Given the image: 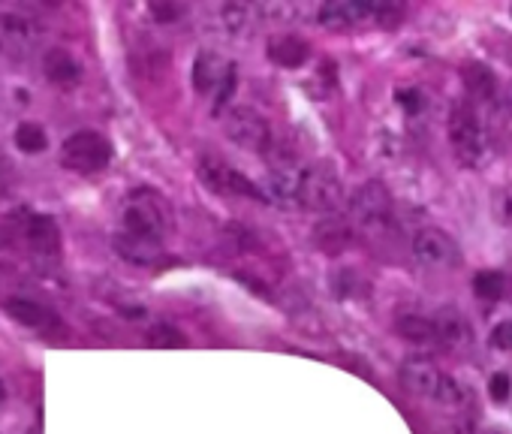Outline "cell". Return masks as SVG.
I'll use <instances>...</instances> for the list:
<instances>
[{
  "label": "cell",
  "mask_w": 512,
  "mask_h": 434,
  "mask_svg": "<svg viewBox=\"0 0 512 434\" xmlns=\"http://www.w3.org/2000/svg\"><path fill=\"white\" fill-rule=\"evenodd\" d=\"M395 103L407 112V115H422L428 109V94L422 88H398L395 91Z\"/></svg>",
  "instance_id": "28"
},
{
  "label": "cell",
  "mask_w": 512,
  "mask_h": 434,
  "mask_svg": "<svg viewBox=\"0 0 512 434\" xmlns=\"http://www.w3.org/2000/svg\"><path fill=\"white\" fill-rule=\"evenodd\" d=\"M488 395H491V401H497V404H503V401L512 395V380H509L506 371L491 374V380H488Z\"/></svg>",
  "instance_id": "30"
},
{
  "label": "cell",
  "mask_w": 512,
  "mask_h": 434,
  "mask_svg": "<svg viewBox=\"0 0 512 434\" xmlns=\"http://www.w3.org/2000/svg\"><path fill=\"white\" fill-rule=\"evenodd\" d=\"M43 76H46L49 85H55L61 91H73L76 85H82L85 67H82V61L70 49L52 46V49L43 52Z\"/></svg>",
  "instance_id": "11"
},
{
  "label": "cell",
  "mask_w": 512,
  "mask_h": 434,
  "mask_svg": "<svg viewBox=\"0 0 512 434\" xmlns=\"http://www.w3.org/2000/svg\"><path fill=\"white\" fill-rule=\"evenodd\" d=\"M112 248L124 263L139 266V269H148V266L163 260V245L160 242H145V239H133V236H124V233L112 236Z\"/></svg>",
  "instance_id": "19"
},
{
  "label": "cell",
  "mask_w": 512,
  "mask_h": 434,
  "mask_svg": "<svg viewBox=\"0 0 512 434\" xmlns=\"http://www.w3.org/2000/svg\"><path fill=\"white\" fill-rule=\"evenodd\" d=\"M223 130L229 136L232 145H238L241 151H250V154H269L275 148V133H272V124L263 112H256L253 106H235L226 121H223Z\"/></svg>",
  "instance_id": "5"
},
{
  "label": "cell",
  "mask_w": 512,
  "mask_h": 434,
  "mask_svg": "<svg viewBox=\"0 0 512 434\" xmlns=\"http://www.w3.org/2000/svg\"><path fill=\"white\" fill-rule=\"evenodd\" d=\"M332 290H335L338 299H356V296H365L368 293V284L356 272L341 269V272L332 275Z\"/></svg>",
  "instance_id": "25"
},
{
  "label": "cell",
  "mask_w": 512,
  "mask_h": 434,
  "mask_svg": "<svg viewBox=\"0 0 512 434\" xmlns=\"http://www.w3.org/2000/svg\"><path fill=\"white\" fill-rule=\"evenodd\" d=\"M10 184H13V163L4 151H0V196L10 190Z\"/></svg>",
  "instance_id": "33"
},
{
  "label": "cell",
  "mask_w": 512,
  "mask_h": 434,
  "mask_svg": "<svg viewBox=\"0 0 512 434\" xmlns=\"http://www.w3.org/2000/svg\"><path fill=\"white\" fill-rule=\"evenodd\" d=\"M494 221L503 227H512V187H503L494 193Z\"/></svg>",
  "instance_id": "29"
},
{
  "label": "cell",
  "mask_w": 512,
  "mask_h": 434,
  "mask_svg": "<svg viewBox=\"0 0 512 434\" xmlns=\"http://www.w3.org/2000/svg\"><path fill=\"white\" fill-rule=\"evenodd\" d=\"M449 145L458 157L461 166L476 169L482 166L485 154H488V139H485V127L476 118L473 109L467 106H455L449 115Z\"/></svg>",
  "instance_id": "6"
},
{
  "label": "cell",
  "mask_w": 512,
  "mask_h": 434,
  "mask_svg": "<svg viewBox=\"0 0 512 434\" xmlns=\"http://www.w3.org/2000/svg\"><path fill=\"white\" fill-rule=\"evenodd\" d=\"M19 236L22 242L34 251V254H43V257H58L61 254V227L52 214H43V211H22L19 214Z\"/></svg>",
  "instance_id": "10"
},
{
  "label": "cell",
  "mask_w": 512,
  "mask_h": 434,
  "mask_svg": "<svg viewBox=\"0 0 512 434\" xmlns=\"http://www.w3.org/2000/svg\"><path fill=\"white\" fill-rule=\"evenodd\" d=\"M440 380H443V371L428 359V356H410L401 362V383L407 392L419 395V398H431L437 395L440 389Z\"/></svg>",
  "instance_id": "13"
},
{
  "label": "cell",
  "mask_w": 512,
  "mask_h": 434,
  "mask_svg": "<svg viewBox=\"0 0 512 434\" xmlns=\"http://www.w3.org/2000/svg\"><path fill=\"white\" fill-rule=\"evenodd\" d=\"M43 31L22 13H0V58L28 61L40 49Z\"/></svg>",
  "instance_id": "7"
},
{
  "label": "cell",
  "mask_w": 512,
  "mask_h": 434,
  "mask_svg": "<svg viewBox=\"0 0 512 434\" xmlns=\"http://www.w3.org/2000/svg\"><path fill=\"white\" fill-rule=\"evenodd\" d=\"M461 79H464L467 94L476 97V100H491V97L497 94V76L491 73V67H485V64H479V61L467 64V67L461 70Z\"/></svg>",
  "instance_id": "21"
},
{
  "label": "cell",
  "mask_w": 512,
  "mask_h": 434,
  "mask_svg": "<svg viewBox=\"0 0 512 434\" xmlns=\"http://www.w3.org/2000/svg\"><path fill=\"white\" fill-rule=\"evenodd\" d=\"M434 335H437V347H446V350H464L473 338L470 332V323L467 317L458 311V308H440L434 317Z\"/></svg>",
  "instance_id": "15"
},
{
  "label": "cell",
  "mask_w": 512,
  "mask_h": 434,
  "mask_svg": "<svg viewBox=\"0 0 512 434\" xmlns=\"http://www.w3.org/2000/svg\"><path fill=\"white\" fill-rule=\"evenodd\" d=\"M353 242V224L344 221V217H323V221L314 227V248L329 254V257H338L350 248Z\"/></svg>",
  "instance_id": "17"
},
{
  "label": "cell",
  "mask_w": 512,
  "mask_h": 434,
  "mask_svg": "<svg viewBox=\"0 0 512 434\" xmlns=\"http://www.w3.org/2000/svg\"><path fill=\"white\" fill-rule=\"evenodd\" d=\"M473 293L485 302H497L506 293V278L500 272H476L473 275Z\"/></svg>",
  "instance_id": "24"
},
{
  "label": "cell",
  "mask_w": 512,
  "mask_h": 434,
  "mask_svg": "<svg viewBox=\"0 0 512 434\" xmlns=\"http://www.w3.org/2000/svg\"><path fill=\"white\" fill-rule=\"evenodd\" d=\"M13 145L25 154H43L49 148V133L43 124L37 121H22L16 130H13Z\"/></svg>",
  "instance_id": "22"
},
{
  "label": "cell",
  "mask_w": 512,
  "mask_h": 434,
  "mask_svg": "<svg viewBox=\"0 0 512 434\" xmlns=\"http://www.w3.org/2000/svg\"><path fill=\"white\" fill-rule=\"evenodd\" d=\"M4 314L13 323L31 329V332H55L61 326V320H58V314L52 308H46L43 302L28 299V296H10V299H4Z\"/></svg>",
  "instance_id": "12"
},
{
  "label": "cell",
  "mask_w": 512,
  "mask_h": 434,
  "mask_svg": "<svg viewBox=\"0 0 512 434\" xmlns=\"http://www.w3.org/2000/svg\"><path fill=\"white\" fill-rule=\"evenodd\" d=\"M434 401H437V404H443V407H461V404L467 401V392H464V386H461L455 377L443 374V380H440V389H437Z\"/></svg>",
  "instance_id": "27"
},
{
  "label": "cell",
  "mask_w": 512,
  "mask_h": 434,
  "mask_svg": "<svg viewBox=\"0 0 512 434\" xmlns=\"http://www.w3.org/2000/svg\"><path fill=\"white\" fill-rule=\"evenodd\" d=\"M392 221V196L386 184L368 181L350 199V224L362 230H383Z\"/></svg>",
  "instance_id": "8"
},
{
  "label": "cell",
  "mask_w": 512,
  "mask_h": 434,
  "mask_svg": "<svg viewBox=\"0 0 512 434\" xmlns=\"http://www.w3.org/2000/svg\"><path fill=\"white\" fill-rule=\"evenodd\" d=\"M196 175L217 196H244V199H253V202H269V196H266V190L260 184L250 181L244 172H238L232 163H226V160H220L214 154L199 157Z\"/></svg>",
  "instance_id": "3"
},
{
  "label": "cell",
  "mask_w": 512,
  "mask_h": 434,
  "mask_svg": "<svg viewBox=\"0 0 512 434\" xmlns=\"http://www.w3.org/2000/svg\"><path fill=\"white\" fill-rule=\"evenodd\" d=\"M344 199V184L338 172L326 163L320 166H302L299 175V193H296V208H308L317 214H329L341 205Z\"/></svg>",
  "instance_id": "4"
},
{
  "label": "cell",
  "mask_w": 512,
  "mask_h": 434,
  "mask_svg": "<svg viewBox=\"0 0 512 434\" xmlns=\"http://www.w3.org/2000/svg\"><path fill=\"white\" fill-rule=\"evenodd\" d=\"M226 67H229V61L223 55H217L211 49L199 52L196 61H193V67H190V85H193V91L202 94V97L214 94V88L220 85Z\"/></svg>",
  "instance_id": "18"
},
{
  "label": "cell",
  "mask_w": 512,
  "mask_h": 434,
  "mask_svg": "<svg viewBox=\"0 0 512 434\" xmlns=\"http://www.w3.org/2000/svg\"><path fill=\"white\" fill-rule=\"evenodd\" d=\"M7 401V383H4V377H0V404Z\"/></svg>",
  "instance_id": "34"
},
{
  "label": "cell",
  "mask_w": 512,
  "mask_h": 434,
  "mask_svg": "<svg viewBox=\"0 0 512 434\" xmlns=\"http://www.w3.org/2000/svg\"><path fill=\"white\" fill-rule=\"evenodd\" d=\"M266 58L281 70H299L311 61V46L296 34H278L266 43Z\"/></svg>",
  "instance_id": "16"
},
{
  "label": "cell",
  "mask_w": 512,
  "mask_h": 434,
  "mask_svg": "<svg viewBox=\"0 0 512 434\" xmlns=\"http://www.w3.org/2000/svg\"><path fill=\"white\" fill-rule=\"evenodd\" d=\"M398 335L416 347H437V335H434V323L431 317H422V314H404L398 317L395 323Z\"/></svg>",
  "instance_id": "20"
},
{
  "label": "cell",
  "mask_w": 512,
  "mask_h": 434,
  "mask_svg": "<svg viewBox=\"0 0 512 434\" xmlns=\"http://www.w3.org/2000/svg\"><path fill=\"white\" fill-rule=\"evenodd\" d=\"M148 344H151V347H187V338H184L175 326L157 323V326L148 329Z\"/></svg>",
  "instance_id": "26"
},
{
  "label": "cell",
  "mask_w": 512,
  "mask_h": 434,
  "mask_svg": "<svg viewBox=\"0 0 512 434\" xmlns=\"http://www.w3.org/2000/svg\"><path fill=\"white\" fill-rule=\"evenodd\" d=\"M317 19L323 28H332V31L353 28V25L374 19V4H362V0H332V4H323L317 10Z\"/></svg>",
  "instance_id": "14"
},
{
  "label": "cell",
  "mask_w": 512,
  "mask_h": 434,
  "mask_svg": "<svg viewBox=\"0 0 512 434\" xmlns=\"http://www.w3.org/2000/svg\"><path fill=\"white\" fill-rule=\"evenodd\" d=\"M491 347H494V350L512 353V320H500V323L491 329Z\"/></svg>",
  "instance_id": "32"
},
{
  "label": "cell",
  "mask_w": 512,
  "mask_h": 434,
  "mask_svg": "<svg viewBox=\"0 0 512 434\" xmlns=\"http://www.w3.org/2000/svg\"><path fill=\"white\" fill-rule=\"evenodd\" d=\"M148 13H151L160 25H172V22H178L187 10H184L181 4H151Z\"/></svg>",
  "instance_id": "31"
},
{
  "label": "cell",
  "mask_w": 512,
  "mask_h": 434,
  "mask_svg": "<svg viewBox=\"0 0 512 434\" xmlns=\"http://www.w3.org/2000/svg\"><path fill=\"white\" fill-rule=\"evenodd\" d=\"M115 151H112V142L100 133V130H76L64 139L61 145V166L76 172V175H97V172H106L109 163H112Z\"/></svg>",
  "instance_id": "2"
},
{
  "label": "cell",
  "mask_w": 512,
  "mask_h": 434,
  "mask_svg": "<svg viewBox=\"0 0 512 434\" xmlns=\"http://www.w3.org/2000/svg\"><path fill=\"white\" fill-rule=\"evenodd\" d=\"M169 227H172V205L154 187H139L127 196L118 233L163 245Z\"/></svg>",
  "instance_id": "1"
},
{
  "label": "cell",
  "mask_w": 512,
  "mask_h": 434,
  "mask_svg": "<svg viewBox=\"0 0 512 434\" xmlns=\"http://www.w3.org/2000/svg\"><path fill=\"white\" fill-rule=\"evenodd\" d=\"M7 245H10V233L0 230V248H7Z\"/></svg>",
  "instance_id": "35"
},
{
  "label": "cell",
  "mask_w": 512,
  "mask_h": 434,
  "mask_svg": "<svg viewBox=\"0 0 512 434\" xmlns=\"http://www.w3.org/2000/svg\"><path fill=\"white\" fill-rule=\"evenodd\" d=\"M413 257H416L419 266H428V269H458L461 248H458V242L446 230L422 227L413 236Z\"/></svg>",
  "instance_id": "9"
},
{
  "label": "cell",
  "mask_w": 512,
  "mask_h": 434,
  "mask_svg": "<svg viewBox=\"0 0 512 434\" xmlns=\"http://www.w3.org/2000/svg\"><path fill=\"white\" fill-rule=\"evenodd\" d=\"M235 91H238V67L229 61V67H226V73H223L220 85H217V88H214V94H211V115H214V118H220V112L232 103Z\"/></svg>",
  "instance_id": "23"
}]
</instances>
